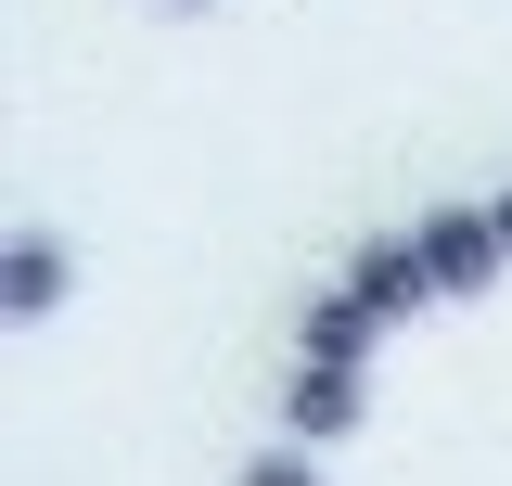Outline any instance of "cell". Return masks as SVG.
Listing matches in <instances>:
<instances>
[{"label":"cell","mask_w":512,"mask_h":486,"mask_svg":"<svg viewBox=\"0 0 512 486\" xmlns=\"http://www.w3.org/2000/svg\"><path fill=\"white\" fill-rule=\"evenodd\" d=\"M231 486H333V474H320V448H295V435H282V448H256Z\"/></svg>","instance_id":"cell-6"},{"label":"cell","mask_w":512,"mask_h":486,"mask_svg":"<svg viewBox=\"0 0 512 486\" xmlns=\"http://www.w3.org/2000/svg\"><path fill=\"white\" fill-rule=\"evenodd\" d=\"M487 218H500V243H512V180H500V192H487Z\"/></svg>","instance_id":"cell-7"},{"label":"cell","mask_w":512,"mask_h":486,"mask_svg":"<svg viewBox=\"0 0 512 486\" xmlns=\"http://www.w3.org/2000/svg\"><path fill=\"white\" fill-rule=\"evenodd\" d=\"M359 423H372V384H359V371H320V359L282 371V435H295V448H346Z\"/></svg>","instance_id":"cell-2"},{"label":"cell","mask_w":512,"mask_h":486,"mask_svg":"<svg viewBox=\"0 0 512 486\" xmlns=\"http://www.w3.org/2000/svg\"><path fill=\"white\" fill-rule=\"evenodd\" d=\"M64 295H77V256H64V231H13V243H0V320H13V333H39Z\"/></svg>","instance_id":"cell-3"},{"label":"cell","mask_w":512,"mask_h":486,"mask_svg":"<svg viewBox=\"0 0 512 486\" xmlns=\"http://www.w3.org/2000/svg\"><path fill=\"white\" fill-rule=\"evenodd\" d=\"M372 346H384V320L359 295H346V282H320L308 295V320H295V359H320V371H359V384H372Z\"/></svg>","instance_id":"cell-5"},{"label":"cell","mask_w":512,"mask_h":486,"mask_svg":"<svg viewBox=\"0 0 512 486\" xmlns=\"http://www.w3.org/2000/svg\"><path fill=\"white\" fill-rule=\"evenodd\" d=\"M333 282H346V295L372 307L384 333H397V320H423V307H436V282H423V256H410V231H372V243H359V256H346V269H333Z\"/></svg>","instance_id":"cell-4"},{"label":"cell","mask_w":512,"mask_h":486,"mask_svg":"<svg viewBox=\"0 0 512 486\" xmlns=\"http://www.w3.org/2000/svg\"><path fill=\"white\" fill-rule=\"evenodd\" d=\"M167 13H218V0H167Z\"/></svg>","instance_id":"cell-8"},{"label":"cell","mask_w":512,"mask_h":486,"mask_svg":"<svg viewBox=\"0 0 512 486\" xmlns=\"http://www.w3.org/2000/svg\"><path fill=\"white\" fill-rule=\"evenodd\" d=\"M410 256H423V282H436V307L487 295V282L512 269V243H500V218H487V192H474V205H423V218H410Z\"/></svg>","instance_id":"cell-1"}]
</instances>
